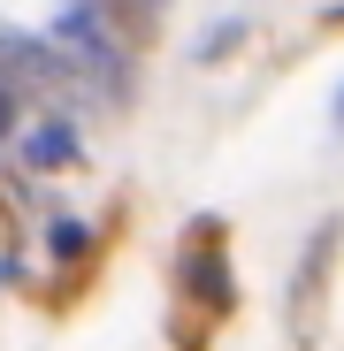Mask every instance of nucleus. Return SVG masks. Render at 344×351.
Returning a JSON list of instances; mask_svg holds the SVG:
<instances>
[{
	"instance_id": "obj_5",
	"label": "nucleus",
	"mask_w": 344,
	"mask_h": 351,
	"mask_svg": "<svg viewBox=\"0 0 344 351\" xmlns=\"http://www.w3.org/2000/svg\"><path fill=\"white\" fill-rule=\"evenodd\" d=\"M54 252H62V260H84V252H92V237H84L77 221H54Z\"/></svg>"
},
{
	"instance_id": "obj_3",
	"label": "nucleus",
	"mask_w": 344,
	"mask_h": 351,
	"mask_svg": "<svg viewBox=\"0 0 344 351\" xmlns=\"http://www.w3.org/2000/svg\"><path fill=\"white\" fill-rule=\"evenodd\" d=\"M23 114H31V84L16 77L8 46H0V130H8V123H23Z\"/></svg>"
},
{
	"instance_id": "obj_1",
	"label": "nucleus",
	"mask_w": 344,
	"mask_h": 351,
	"mask_svg": "<svg viewBox=\"0 0 344 351\" xmlns=\"http://www.w3.org/2000/svg\"><path fill=\"white\" fill-rule=\"evenodd\" d=\"M336 237H344V229H336V221H321V237H314V245H306V260H299V290H291V328H299V343H314V298L329 290Z\"/></svg>"
},
{
	"instance_id": "obj_2",
	"label": "nucleus",
	"mask_w": 344,
	"mask_h": 351,
	"mask_svg": "<svg viewBox=\"0 0 344 351\" xmlns=\"http://www.w3.org/2000/svg\"><path fill=\"white\" fill-rule=\"evenodd\" d=\"M23 153H31V168H69V160H77V130H69V123H38Z\"/></svg>"
},
{
	"instance_id": "obj_4",
	"label": "nucleus",
	"mask_w": 344,
	"mask_h": 351,
	"mask_svg": "<svg viewBox=\"0 0 344 351\" xmlns=\"http://www.w3.org/2000/svg\"><path fill=\"white\" fill-rule=\"evenodd\" d=\"M184 290H207V313H229V282H222V260L214 252H207V267L184 260Z\"/></svg>"
}]
</instances>
